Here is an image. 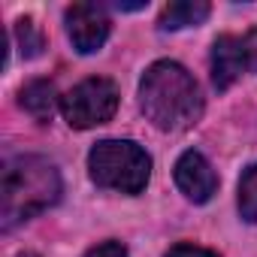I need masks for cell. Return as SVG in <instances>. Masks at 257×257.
<instances>
[{"label": "cell", "mask_w": 257, "mask_h": 257, "mask_svg": "<svg viewBox=\"0 0 257 257\" xmlns=\"http://www.w3.org/2000/svg\"><path fill=\"white\" fill-rule=\"evenodd\" d=\"M140 106L158 131H188L203 115V94L182 64L155 61L140 82Z\"/></svg>", "instance_id": "cell-1"}, {"label": "cell", "mask_w": 257, "mask_h": 257, "mask_svg": "<svg viewBox=\"0 0 257 257\" xmlns=\"http://www.w3.org/2000/svg\"><path fill=\"white\" fill-rule=\"evenodd\" d=\"M61 197V176L52 161L37 155H22L7 161L4 185H0V212H4V230L31 221L34 215L55 206Z\"/></svg>", "instance_id": "cell-2"}, {"label": "cell", "mask_w": 257, "mask_h": 257, "mask_svg": "<svg viewBox=\"0 0 257 257\" xmlns=\"http://www.w3.org/2000/svg\"><path fill=\"white\" fill-rule=\"evenodd\" d=\"M88 173L97 188L143 194L152 179V158L131 140H103L88 155Z\"/></svg>", "instance_id": "cell-3"}, {"label": "cell", "mask_w": 257, "mask_h": 257, "mask_svg": "<svg viewBox=\"0 0 257 257\" xmlns=\"http://www.w3.org/2000/svg\"><path fill=\"white\" fill-rule=\"evenodd\" d=\"M115 109H118V88L112 79L103 76L85 79L61 97L64 121L76 131H88V127H100L112 121Z\"/></svg>", "instance_id": "cell-4"}, {"label": "cell", "mask_w": 257, "mask_h": 257, "mask_svg": "<svg viewBox=\"0 0 257 257\" xmlns=\"http://www.w3.org/2000/svg\"><path fill=\"white\" fill-rule=\"evenodd\" d=\"M67 22V34L70 43L79 55H94L97 49H103V43L109 40V16L100 4H73L64 16Z\"/></svg>", "instance_id": "cell-5"}, {"label": "cell", "mask_w": 257, "mask_h": 257, "mask_svg": "<svg viewBox=\"0 0 257 257\" xmlns=\"http://www.w3.org/2000/svg\"><path fill=\"white\" fill-rule=\"evenodd\" d=\"M176 185L179 191L191 200V203H209L218 191V173L212 170V164L206 161L203 152L188 149L179 161H176Z\"/></svg>", "instance_id": "cell-6"}, {"label": "cell", "mask_w": 257, "mask_h": 257, "mask_svg": "<svg viewBox=\"0 0 257 257\" xmlns=\"http://www.w3.org/2000/svg\"><path fill=\"white\" fill-rule=\"evenodd\" d=\"M245 70V58H242V40L233 34H221L212 43V85L218 91H227L236 85V79Z\"/></svg>", "instance_id": "cell-7"}, {"label": "cell", "mask_w": 257, "mask_h": 257, "mask_svg": "<svg viewBox=\"0 0 257 257\" xmlns=\"http://www.w3.org/2000/svg\"><path fill=\"white\" fill-rule=\"evenodd\" d=\"M19 103L37 121H52L55 109L61 106V97H58V91H55V85L49 79H34L19 91Z\"/></svg>", "instance_id": "cell-8"}, {"label": "cell", "mask_w": 257, "mask_h": 257, "mask_svg": "<svg viewBox=\"0 0 257 257\" xmlns=\"http://www.w3.org/2000/svg\"><path fill=\"white\" fill-rule=\"evenodd\" d=\"M212 7L206 4V0H176V4H170L161 19H158V28L161 31H182V28H197L209 19Z\"/></svg>", "instance_id": "cell-9"}, {"label": "cell", "mask_w": 257, "mask_h": 257, "mask_svg": "<svg viewBox=\"0 0 257 257\" xmlns=\"http://www.w3.org/2000/svg\"><path fill=\"white\" fill-rule=\"evenodd\" d=\"M239 215L248 224H257V164H251L239 179V197H236Z\"/></svg>", "instance_id": "cell-10"}, {"label": "cell", "mask_w": 257, "mask_h": 257, "mask_svg": "<svg viewBox=\"0 0 257 257\" xmlns=\"http://www.w3.org/2000/svg\"><path fill=\"white\" fill-rule=\"evenodd\" d=\"M16 40H19L22 58H37L46 49V37H43V31L37 28L34 19H19L16 22Z\"/></svg>", "instance_id": "cell-11"}, {"label": "cell", "mask_w": 257, "mask_h": 257, "mask_svg": "<svg viewBox=\"0 0 257 257\" xmlns=\"http://www.w3.org/2000/svg\"><path fill=\"white\" fill-rule=\"evenodd\" d=\"M242 58H245V70L257 73V28L242 37Z\"/></svg>", "instance_id": "cell-12"}, {"label": "cell", "mask_w": 257, "mask_h": 257, "mask_svg": "<svg viewBox=\"0 0 257 257\" xmlns=\"http://www.w3.org/2000/svg\"><path fill=\"white\" fill-rule=\"evenodd\" d=\"M164 257H221V254L218 251H209V248H200V245H176Z\"/></svg>", "instance_id": "cell-13"}, {"label": "cell", "mask_w": 257, "mask_h": 257, "mask_svg": "<svg viewBox=\"0 0 257 257\" xmlns=\"http://www.w3.org/2000/svg\"><path fill=\"white\" fill-rule=\"evenodd\" d=\"M85 257H127V248L121 245V242H103V245H97V248H91Z\"/></svg>", "instance_id": "cell-14"}, {"label": "cell", "mask_w": 257, "mask_h": 257, "mask_svg": "<svg viewBox=\"0 0 257 257\" xmlns=\"http://www.w3.org/2000/svg\"><path fill=\"white\" fill-rule=\"evenodd\" d=\"M115 10H121V13H137V10H146V4H115Z\"/></svg>", "instance_id": "cell-15"}]
</instances>
